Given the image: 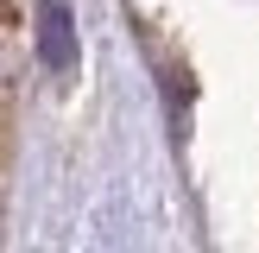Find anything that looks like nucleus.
<instances>
[{
    "label": "nucleus",
    "instance_id": "obj_1",
    "mask_svg": "<svg viewBox=\"0 0 259 253\" xmlns=\"http://www.w3.org/2000/svg\"><path fill=\"white\" fill-rule=\"evenodd\" d=\"M38 63L45 70H70L76 63V25H70V7L63 0H45L38 7Z\"/></svg>",
    "mask_w": 259,
    "mask_h": 253
}]
</instances>
